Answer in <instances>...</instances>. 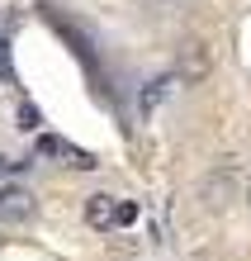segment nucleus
Returning a JSON list of instances; mask_svg holds the SVG:
<instances>
[{"mask_svg": "<svg viewBox=\"0 0 251 261\" xmlns=\"http://www.w3.org/2000/svg\"><path fill=\"white\" fill-rule=\"evenodd\" d=\"M237 195H242V166H237V162L213 166V171L204 176V186H199V199H204L209 209H228V204H237Z\"/></svg>", "mask_w": 251, "mask_h": 261, "instance_id": "obj_1", "label": "nucleus"}, {"mask_svg": "<svg viewBox=\"0 0 251 261\" xmlns=\"http://www.w3.org/2000/svg\"><path fill=\"white\" fill-rule=\"evenodd\" d=\"M209 67H213L209 43H185V48H180V57H176V76H180L185 86L204 81V76H209Z\"/></svg>", "mask_w": 251, "mask_h": 261, "instance_id": "obj_2", "label": "nucleus"}, {"mask_svg": "<svg viewBox=\"0 0 251 261\" xmlns=\"http://www.w3.org/2000/svg\"><path fill=\"white\" fill-rule=\"evenodd\" d=\"M24 219H34V190L0 186V223H24Z\"/></svg>", "mask_w": 251, "mask_h": 261, "instance_id": "obj_3", "label": "nucleus"}, {"mask_svg": "<svg viewBox=\"0 0 251 261\" xmlns=\"http://www.w3.org/2000/svg\"><path fill=\"white\" fill-rule=\"evenodd\" d=\"M38 152H43V157H62L67 166H76V171H90V166H95V157H90V152L71 147V143H62V138H52V133H43V138H38Z\"/></svg>", "mask_w": 251, "mask_h": 261, "instance_id": "obj_4", "label": "nucleus"}, {"mask_svg": "<svg viewBox=\"0 0 251 261\" xmlns=\"http://www.w3.org/2000/svg\"><path fill=\"white\" fill-rule=\"evenodd\" d=\"M114 209H119L114 195H104V190L90 195V199H86V223L95 228V233H109V228H114Z\"/></svg>", "mask_w": 251, "mask_h": 261, "instance_id": "obj_5", "label": "nucleus"}, {"mask_svg": "<svg viewBox=\"0 0 251 261\" xmlns=\"http://www.w3.org/2000/svg\"><path fill=\"white\" fill-rule=\"evenodd\" d=\"M166 90H171V76H156L152 90H143V114H147V110H156V100H161Z\"/></svg>", "mask_w": 251, "mask_h": 261, "instance_id": "obj_6", "label": "nucleus"}, {"mask_svg": "<svg viewBox=\"0 0 251 261\" xmlns=\"http://www.w3.org/2000/svg\"><path fill=\"white\" fill-rule=\"evenodd\" d=\"M137 219V204H133V199H119V209H114V228H128Z\"/></svg>", "mask_w": 251, "mask_h": 261, "instance_id": "obj_7", "label": "nucleus"}, {"mask_svg": "<svg viewBox=\"0 0 251 261\" xmlns=\"http://www.w3.org/2000/svg\"><path fill=\"white\" fill-rule=\"evenodd\" d=\"M38 124H43V114L34 110V105H19V128H29V133H34Z\"/></svg>", "mask_w": 251, "mask_h": 261, "instance_id": "obj_8", "label": "nucleus"}, {"mask_svg": "<svg viewBox=\"0 0 251 261\" xmlns=\"http://www.w3.org/2000/svg\"><path fill=\"white\" fill-rule=\"evenodd\" d=\"M14 171H24V162H14V157L0 152V176H14Z\"/></svg>", "mask_w": 251, "mask_h": 261, "instance_id": "obj_9", "label": "nucleus"}, {"mask_svg": "<svg viewBox=\"0 0 251 261\" xmlns=\"http://www.w3.org/2000/svg\"><path fill=\"white\" fill-rule=\"evenodd\" d=\"M0 76L10 81V43H5V38H0Z\"/></svg>", "mask_w": 251, "mask_h": 261, "instance_id": "obj_10", "label": "nucleus"}, {"mask_svg": "<svg viewBox=\"0 0 251 261\" xmlns=\"http://www.w3.org/2000/svg\"><path fill=\"white\" fill-rule=\"evenodd\" d=\"M147 5H171V0H147Z\"/></svg>", "mask_w": 251, "mask_h": 261, "instance_id": "obj_11", "label": "nucleus"}]
</instances>
